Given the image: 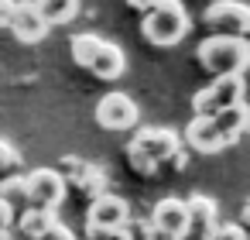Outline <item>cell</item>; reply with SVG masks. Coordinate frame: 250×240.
<instances>
[{"mask_svg": "<svg viewBox=\"0 0 250 240\" xmlns=\"http://www.w3.org/2000/svg\"><path fill=\"white\" fill-rule=\"evenodd\" d=\"M206 28L212 38H243L250 31V7L243 0H216L206 7Z\"/></svg>", "mask_w": 250, "mask_h": 240, "instance_id": "obj_7", "label": "cell"}, {"mask_svg": "<svg viewBox=\"0 0 250 240\" xmlns=\"http://www.w3.org/2000/svg\"><path fill=\"white\" fill-rule=\"evenodd\" d=\"M199 69L212 79L219 76H243L250 65V45L247 38H206L195 52Z\"/></svg>", "mask_w": 250, "mask_h": 240, "instance_id": "obj_4", "label": "cell"}, {"mask_svg": "<svg viewBox=\"0 0 250 240\" xmlns=\"http://www.w3.org/2000/svg\"><path fill=\"white\" fill-rule=\"evenodd\" d=\"M185 213H188V230H195L199 240H212L216 233V202L209 196H192L185 202Z\"/></svg>", "mask_w": 250, "mask_h": 240, "instance_id": "obj_13", "label": "cell"}, {"mask_svg": "<svg viewBox=\"0 0 250 240\" xmlns=\"http://www.w3.org/2000/svg\"><path fill=\"white\" fill-rule=\"evenodd\" d=\"M137 120H141V110L127 93H106L96 103V124L103 131H130Z\"/></svg>", "mask_w": 250, "mask_h": 240, "instance_id": "obj_10", "label": "cell"}, {"mask_svg": "<svg viewBox=\"0 0 250 240\" xmlns=\"http://www.w3.org/2000/svg\"><path fill=\"white\" fill-rule=\"evenodd\" d=\"M21 165V154L7 144V141H0V172H11V168H18Z\"/></svg>", "mask_w": 250, "mask_h": 240, "instance_id": "obj_19", "label": "cell"}, {"mask_svg": "<svg viewBox=\"0 0 250 240\" xmlns=\"http://www.w3.org/2000/svg\"><path fill=\"white\" fill-rule=\"evenodd\" d=\"M0 199H4L11 209L18 202H28V189H24V175H11L4 178V185H0Z\"/></svg>", "mask_w": 250, "mask_h": 240, "instance_id": "obj_17", "label": "cell"}, {"mask_svg": "<svg viewBox=\"0 0 250 240\" xmlns=\"http://www.w3.org/2000/svg\"><path fill=\"white\" fill-rule=\"evenodd\" d=\"M127 223H130V206H127V199H120L113 192L96 196L86 209V233H103V230H117Z\"/></svg>", "mask_w": 250, "mask_h": 240, "instance_id": "obj_8", "label": "cell"}, {"mask_svg": "<svg viewBox=\"0 0 250 240\" xmlns=\"http://www.w3.org/2000/svg\"><path fill=\"white\" fill-rule=\"evenodd\" d=\"M72 182H76V189L79 192H86L89 199H96V196H103L106 192V172L100 168V165H79L76 168V175H72Z\"/></svg>", "mask_w": 250, "mask_h": 240, "instance_id": "obj_16", "label": "cell"}, {"mask_svg": "<svg viewBox=\"0 0 250 240\" xmlns=\"http://www.w3.org/2000/svg\"><path fill=\"white\" fill-rule=\"evenodd\" d=\"M127 4H130L134 11H144V14H147V11H151V7L158 4V0H127Z\"/></svg>", "mask_w": 250, "mask_h": 240, "instance_id": "obj_23", "label": "cell"}, {"mask_svg": "<svg viewBox=\"0 0 250 240\" xmlns=\"http://www.w3.org/2000/svg\"><path fill=\"white\" fill-rule=\"evenodd\" d=\"M14 7H18V0H0V28H11Z\"/></svg>", "mask_w": 250, "mask_h": 240, "instance_id": "obj_20", "label": "cell"}, {"mask_svg": "<svg viewBox=\"0 0 250 240\" xmlns=\"http://www.w3.org/2000/svg\"><path fill=\"white\" fill-rule=\"evenodd\" d=\"M243 131H247V107H233V110H219L209 117H192V124L185 127V144L192 151L212 154V151L229 148Z\"/></svg>", "mask_w": 250, "mask_h": 240, "instance_id": "obj_1", "label": "cell"}, {"mask_svg": "<svg viewBox=\"0 0 250 240\" xmlns=\"http://www.w3.org/2000/svg\"><path fill=\"white\" fill-rule=\"evenodd\" d=\"M45 240H76V233H72V230H65L62 223H55V226L48 230V237H45Z\"/></svg>", "mask_w": 250, "mask_h": 240, "instance_id": "obj_21", "label": "cell"}, {"mask_svg": "<svg viewBox=\"0 0 250 240\" xmlns=\"http://www.w3.org/2000/svg\"><path fill=\"white\" fill-rule=\"evenodd\" d=\"M178 154H182V141H178V134H171L165 127H144L127 144V165L137 175H154L161 165H171Z\"/></svg>", "mask_w": 250, "mask_h": 240, "instance_id": "obj_2", "label": "cell"}, {"mask_svg": "<svg viewBox=\"0 0 250 240\" xmlns=\"http://www.w3.org/2000/svg\"><path fill=\"white\" fill-rule=\"evenodd\" d=\"M7 31H14L18 42H24V45H38V42L48 35V28H45V21L38 18V11H35L31 0L14 7V18H11V28H7Z\"/></svg>", "mask_w": 250, "mask_h": 240, "instance_id": "obj_12", "label": "cell"}, {"mask_svg": "<svg viewBox=\"0 0 250 240\" xmlns=\"http://www.w3.org/2000/svg\"><path fill=\"white\" fill-rule=\"evenodd\" d=\"M11 219H14V209L0 199V233H7V226H11Z\"/></svg>", "mask_w": 250, "mask_h": 240, "instance_id": "obj_22", "label": "cell"}, {"mask_svg": "<svg viewBox=\"0 0 250 240\" xmlns=\"http://www.w3.org/2000/svg\"><path fill=\"white\" fill-rule=\"evenodd\" d=\"M144 38L158 48H168V45H178L185 35H188V14L178 0H158V4L144 14V24H141Z\"/></svg>", "mask_w": 250, "mask_h": 240, "instance_id": "obj_5", "label": "cell"}, {"mask_svg": "<svg viewBox=\"0 0 250 240\" xmlns=\"http://www.w3.org/2000/svg\"><path fill=\"white\" fill-rule=\"evenodd\" d=\"M72 59H76V65H83L89 76L106 79V83H110V79H120L124 69H127L120 45H113V42H106V38H100V35H76V38H72Z\"/></svg>", "mask_w": 250, "mask_h": 240, "instance_id": "obj_3", "label": "cell"}, {"mask_svg": "<svg viewBox=\"0 0 250 240\" xmlns=\"http://www.w3.org/2000/svg\"><path fill=\"white\" fill-rule=\"evenodd\" d=\"M233 107H243V76H219L192 96L195 117H209V113L233 110Z\"/></svg>", "mask_w": 250, "mask_h": 240, "instance_id": "obj_6", "label": "cell"}, {"mask_svg": "<svg viewBox=\"0 0 250 240\" xmlns=\"http://www.w3.org/2000/svg\"><path fill=\"white\" fill-rule=\"evenodd\" d=\"M158 233H165L168 240H182L185 233H188V213H185V199H175V196H168V199H161L158 206H154V213H151V219H147Z\"/></svg>", "mask_w": 250, "mask_h": 240, "instance_id": "obj_11", "label": "cell"}, {"mask_svg": "<svg viewBox=\"0 0 250 240\" xmlns=\"http://www.w3.org/2000/svg\"><path fill=\"white\" fill-rule=\"evenodd\" d=\"M212 240H247V230L240 223H223V226H216Z\"/></svg>", "mask_w": 250, "mask_h": 240, "instance_id": "obj_18", "label": "cell"}, {"mask_svg": "<svg viewBox=\"0 0 250 240\" xmlns=\"http://www.w3.org/2000/svg\"><path fill=\"white\" fill-rule=\"evenodd\" d=\"M0 240H11V237H7V233H0Z\"/></svg>", "mask_w": 250, "mask_h": 240, "instance_id": "obj_24", "label": "cell"}, {"mask_svg": "<svg viewBox=\"0 0 250 240\" xmlns=\"http://www.w3.org/2000/svg\"><path fill=\"white\" fill-rule=\"evenodd\" d=\"M38 18L45 21V28H62L69 21H76L79 14V0H31Z\"/></svg>", "mask_w": 250, "mask_h": 240, "instance_id": "obj_14", "label": "cell"}, {"mask_svg": "<svg viewBox=\"0 0 250 240\" xmlns=\"http://www.w3.org/2000/svg\"><path fill=\"white\" fill-rule=\"evenodd\" d=\"M24 189H28V202L38 209H52L65 199V178L55 168H35L24 175Z\"/></svg>", "mask_w": 250, "mask_h": 240, "instance_id": "obj_9", "label": "cell"}, {"mask_svg": "<svg viewBox=\"0 0 250 240\" xmlns=\"http://www.w3.org/2000/svg\"><path fill=\"white\" fill-rule=\"evenodd\" d=\"M55 223H59L55 213H52V209H38V206H31V209H24V213L18 216V230H21L24 240H45Z\"/></svg>", "mask_w": 250, "mask_h": 240, "instance_id": "obj_15", "label": "cell"}]
</instances>
